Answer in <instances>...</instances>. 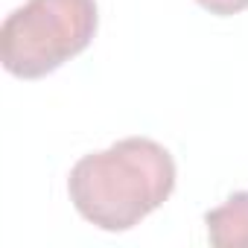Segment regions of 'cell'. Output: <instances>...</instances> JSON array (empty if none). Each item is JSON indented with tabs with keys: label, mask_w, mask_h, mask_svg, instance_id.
Segmentation results:
<instances>
[{
	"label": "cell",
	"mask_w": 248,
	"mask_h": 248,
	"mask_svg": "<svg viewBox=\"0 0 248 248\" xmlns=\"http://www.w3.org/2000/svg\"><path fill=\"white\" fill-rule=\"evenodd\" d=\"M175 161L152 138H123L102 152L82 155L67 178L76 213L99 231H129L158 210L175 190Z\"/></svg>",
	"instance_id": "6da1fadb"
},
{
	"label": "cell",
	"mask_w": 248,
	"mask_h": 248,
	"mask_svg": "<svg viewBox=\"0 0 248 248\" xmlns=\"http://www.w3.org/2000/svg\"><path fill=\"white\" fill-rule=\"evenodd\" d=\"M96 0H27L0 24V62L18 79H41L96 35Z\"/></svg>",
	"instance_id": "7a4b0ae2"
},
{
	"label": "cell",
	"mask_w": 248,
	"mask_h": 248,
	"mask_svg": "<svg viewBox=\"0 0 248 248\" xmlns=\"http://www.w3.org/2000/svg\"><path fill=\"white\" fill-rule=\"evenodd\" d=\"M204 225L213 248H248V190H236L207 210Z\"/></svg>",
	"instance_id": "3957f363"
},
{
	"label": "cell",
	"mask_w": 248,
	"mask_h": 248,
	"mask_svg": "<svg viewBox=\"0 0 248 248\" xmlns=\"http://www.w3.org/2000/svg\"><path fill=\"white\" fill-rule=\"evenodd\" d=\"M202 9H207L210 15L228 18V15H239L248 9V0H196Z\"/></svg>",
	"instance_id": "277c9868"
}]
</instances>
